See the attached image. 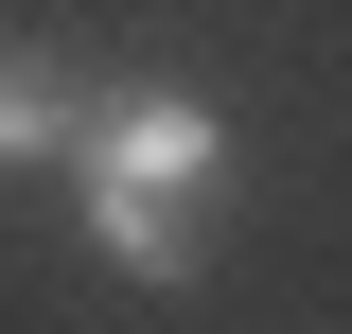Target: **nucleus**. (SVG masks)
Masks as SVG:
<instances>
[{
    "label": "nucleus",
    "instance_id": "obj_1",
    "mask_svg": "<svg viewBox=\"0 0 352 334\" xmlns=\"http://www.w3.org/2000/svg\"><path fill=\"white\" fill-rule=\"evenodd\" d=\"M88 176H141V194H176V211H212V176H229V124L194 106V88H88V141H71Z\"/></svg>",
    "mask_w": 352,
    "mask_h": 334
},
{
    "label": "nucleus",
    "instance_id": "obj_2",
    "mask_svg": "<svg viewBox=\"0 0 352 334\" xmlns=\"http://www.w3.org/2000/svg\"><path fill=\"white\" fill-rule=\"evenodd\" d=\"M71 141H88V71H71V53H36V36H0V176L71 159Z\"/></svg>",
    "mask_w": 352,
    "mask_h": 334
},
{
    "label": "nucleus",
    "instance_id": "obj_3",
    "mask_svg": "<svg viewBox=\"0 0 352 334\" xmlns=\"http://www.w3.org/2000/svg\"><path fill=\"white\" fill-rule=\"evenodd\" d=\"M71 211H88V247L124 264V282H194V211H176V194H141V176H88V159H71Z\"/></svg>",
    "mask_w": 352,
    "mask_h": 334
}]
</instances>
